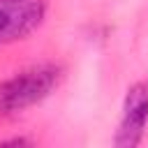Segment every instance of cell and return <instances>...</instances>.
Masks as SVG:
<instances>
[{
    "mask_svg": "<svg viewBox=\"0 0 148 148\" xmlns=\"http://www.w3.org/2000/svg\"><path fill=\"white\" fill-rule=\"evenodd\" d=\"M62 72L58 65H39L16 74L0 86V111L14 113L42 102L60 83Z\"/></svg>",
    "mask_w": 148,
    "mask_h": 148,
    "instance_id": "1",
    "label": "cell"
},
{
    "mask_svg": "<svg viewBox=\"0 0 148 148\" xmlns=\"http://www.w3.org/2000/svg\"><path fill=\"white\" fill-rule=\"evenodd\" d=\"M146 123H148V81H139L127 90L116 143L118 146H136L143 136Z\"/></svg>",
    "mask_w": 148,
    "mask_h": 148,
    "instance_id": "3",
    "label": "cell"
},
{
    "mask_svg": "<svg viewBox=\"0 0 148 148\" xmlns=\"http://www.w3.org/2000/svg\"><path fill=\"white\" fill-rule=\"evenodd\" d=\"M44 0H0V44L30 35L44 18Z\"/></svg>",
    "mask_w": 148,
    "mask_h": 148,
    "instance_id": "2",
    "label": "cell"
}]
</instances>
